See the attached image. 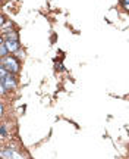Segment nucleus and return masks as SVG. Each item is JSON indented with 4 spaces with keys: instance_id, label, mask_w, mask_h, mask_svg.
I'll list each match as a JSON object with an SVG mask.
<instances>
[{
    "instance_id": "nucleus-1",
    "label": "nucleus",
    "mask_w": 129,
    "mask_h": 159,
    "mask_svg": "<svg viewBox=\"0 0 129 159\" xmlns=\"http://www.w3.org/2000/svg\"><path fill=\"white\" fill-rule=\"evenodd\" d=\"M2 66H3L5 69H7L9 72H12V74H15V72L19 71V62H18L13 56L2 57Z\"/></svg>"
},
{
    "instance_id": "nucleus-2",
    "label": "nucleus",
    "mask_w": 129,
    "mask_h": 159,
    "mask_svg": "<svg viewBox=\"0 0 129 159\" xmlns=\"http://www.w3.org/2000/svg\"><path fill=\"white\" fill-rule=\"evenodd\" d=\"M2 158L3 159H24L22 155L18 153L16 150H12V149H3L2 150Z\"/></svg>"
},
{
    "instance_id": "nucleus-3",
    "label": "nucleus",
    "mask_w": 129,
    "mask_h": 159,
    "mask_svg": "<svg viewBox=\"0 0 129 159\" xmlns=\"http://www.w3.org/2000/svg\"><path fill=\"white\" fill-rule=\"evenodd\" d=\"M5 44H6V47H7V50L12 52V53H15V52L19 50V41H18V40H5Z\"/></svg>"
},
{
    "instance_id": "nucleus-4",
    "label": "nucleus",
    "mask_w": 129,
    "mask_h": 159,
    "mask_svg": "<svg viewBox=\"0 0 129 159\" xmlns=\"http://www.w3.org/2000/svg\"><path fill=\"white\" fill-rule=\"evenodd\" d=\"M3 39L5 40H18V34L15 31H7V33H3Z\"/></svg>"
},
{
    "instance_id": "nucleus-5",
    "label": "nucleus",
    "mask_w": 129,
    "mask_h": 159,
    "mask_svg": "<svg viewBox=\"0 0 129 159\" xmlns=\"http://www.w3.org/2000/svg\"><path fill=\"white\" fill-rule=\"evenodd\" d=\"M7 52L9 50H7V47H6V44H5V40L2 39V41H0V53H2V56L5 57Z\"/></svg>"
},
{
    "instance_id": "nucleus-6",
    "label": "nucleus",
    "mask_w": 129,
    "mask_h": 159,
    "mask_svg": "<svg viewBox=\"0 0 129 159\" xmlns=\"http://www.w3.org/2000/svg\"><path fill=\"white\" fill-rule=\"evenodd\" d=\"M6 136V128H5V125H2V137H5Z\"/></svg>"
},
{
    "instance_id": "nucleus-7",
    "label": "nucleus",
    "mask_w": 129,
    "mask_h": 159,
    "mask_svg": "<svg viewBox=\"0 0 129 159\" xmlns=\"http://www.w3.org/2000/svg\"><path fill=\"white\" fill-rule=\"evenodd\" d=\"M122 5H123V7H126L129 11V2H122Z\"/></svg>"
},
{
    "instance_id": "nucleus-8",
    "label": "nucleus",
    "mask_w": 129,
    "mask_h": 159,
    "mask_svg": "<svg viewBox=\"0 0 129 159\" xmlns=\"http://www.w3.org/2000/svg\"><path fill=\"white\" fill-rule=\"evenodd\" d=\"M122 2H129V0H122Z\"/></svg>"
},
{
    "instance_id": "nucleus-9",
    "label": "nucleus",
    "mask_w": 129,
    "mask_h": 159,
    "mask_svg": "<svg viewBox=\"0 0 129 159\" xmlns=\"http://www.w3.org/2000/svg\"><path fill=\"white\" fill-rule=\"evenodd\" d=\"M2 159H3V158H2Z\"/></svg>"
}]
</instances>
